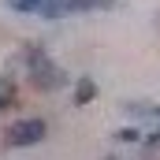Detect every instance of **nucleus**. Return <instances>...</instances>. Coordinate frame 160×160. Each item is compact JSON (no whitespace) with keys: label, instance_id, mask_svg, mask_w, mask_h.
<instances>
[{"label":"nucleus","instance_id":"obj_4","mask_svg":"<svg viewBox=\"0 0 160 160\" xmlns=\"http://www.w3.org/2000/svg\"><path fill=\"white\" fill-rule=\"evenodd\" d=\"M97 97V82L89 78V75H82L78 82H75V104H89Z\"/></svg>","mask_w":160,"mask_h":160},{"label":"nucleus","instance_id":"obj_6","mask_svg":"<svg viewBox=\"0 0 160 160\" xmlns=\"http://www.w3.org/2000/svg\"><path fill=\"white\" fill-rule=\"evenodd\" d=\"M157 145H160V127L149 134V138H145V149H157Z\"/></svg>","mask_w":160,"mask_h":160},{"label":"nucleus","instance_id":"obj_8","mask_svg":"<svg viewBox=\"0 0 160 160\" xmlns=\"http://www.w3.org/2000/svg\"><path fill=\"white\" fill-rule=\"evenodd\" d=\"M108 160H116V157H108Z\"/></svg>","mask_w":160,"mask_h":160},{"label":"nucleus","instance_id":"obj_2","mask_svg":"<svg viewBox=\"0 0 160 160\" xmlns=\"http://www.w3.org/2000/svg\"><path fill=\"white\" fill-rule=\"evenodd\" d=\"M45 138H48V123L38 119V116L11 123V127H8V134H4V142H8L11 149H30V145H41Z\"/></svg>","mask_w":160,"mask_h":160},{"label":"nucleus","instance_id":"obj_7","mask_svg":"<svg viewBox=\"0 0 160 160\" xmlns=\"http://www.w3.org/2000/svg\"><path fill=\"white\" fill-rule=\"evenodd\" d=\"M112 4H116V0H101V8H112Z\"/></svg>","mask_w":160,"mask_h":160},{"label":"nucleus","instance_id":"obj_1","mask_svg":"<svg viewBox=\"0 0 160 160\" xmlns=\"http://www.w3.org/2000/svg\"><path fill=\"white\" fill-rule=\"evenodd\" d=\"M26 78H30V86L41 89V93H56V89L67 86V75L60 71V63H56L45 48H30V52H26Z\"/></svg>","mask_w":160,"mask_h":160},{"label":"nucleus","instance_id":"obj_3","mask_svg":"<svg viewBox=\"0 0 160 160\" xmlns=\"http://www.w3.org/2000/svg\"><path fill=\"white\" fill-rule=\"evenodd\" d=\"M11 11H22V15H41V19H67L71 15V4L67 0H4Z\"/></svg>","mask_w":160,"mask_h":160},{"label":"nucleus","instance_id":"obj_5","mask_svg":"<svg viewBox=\"0 0 160 160\" xmlns=\"http://www.w3.org/2000/svg\"><path fill=\"white\" fill-rule=\"evenodd\" d=\"M8 108H15V86H11V78H0V116Z\"/></svg>","mask_w":160,"mask_h":160}]
</instances>
